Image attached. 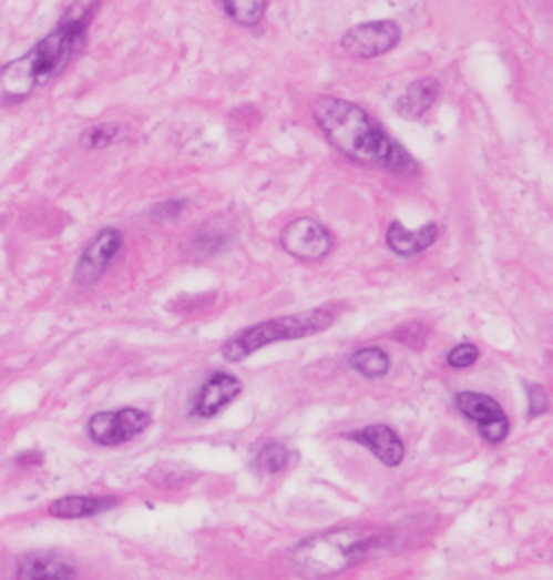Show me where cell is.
<instances>
[{
    "instance_id": "8fae6325",
    "label": "cell",
    "mask_w": 553,
    "mask_h": 580,
    "mask_svg": "<svg viewBox=\"0 0 553 580\" xmlns=\"http://www.w3.org/2000/svg\"><path fill=\"white\" fill-rule=\"evenodd\" d=\"M437 238H439V227L432 221L419 230H408L401 221H391L385 232V243L389 251L406 260L430 251V247L437 243Z\"/></svg>"
},
{
    "instance_id": "cb8c5ba5",
    "label": "cell",
    "mask_w": 553,
    "mask_h": 580,
    "mask_svg": "<svg viewBox=\"0 0 553 580\" xmlns=\"http://www.w3.org/2000/svg\"><path fill=\"white\" fill-rule=\"evenodd\" d=\"M185 210V201H167V203H157L151 212L153 221H172Z\"/></svg>"
},
{
    "instance_id": "4fadbf2b",
    "label": "cell",
    "mask_w": 553,
    "mask_h": 580,
    "mask_svg": "<svg viewBox=\"0 0 553 580\" xmlns=\"http://www.w3.org/2000/svg\"><path fill=\"white\" fill-rule=\"evenodd\" d=\"M117 507V497L109 495H65L48 507V513L57 520H84L102 516Z\"/></svg>"
},
{
    "instance_id": "ba28073f",
    "label": "cell",
    "mask_w": 553,
    "mask_h": 580,
    "mask_svg": "<svg viewBox=\"0 0 553 580\" xmlns=\"http://www.w3.org/2000/svg\"><path fill=\"white\" fill-rule=\"evenodd\" d=\"M122 245H124V234L120 230H115V227L100 230L74 264V271H72L74 282L79 286L98 284L104 277V273L109 271V266L113 264V260L120 255Z\"/></svg>"
},
{
    "instance_id": "ac0fdd59",
    "label": "cell",
    "mask_w": 553,
    "mask_h": 580,
    "mask_svg": "<svg viewBox=\"0 0 553 580\" xmlns=\"http://www.w3.org/2000/svg\"><path fill=\"white\" fill-rule=\"evenodd\" d=\"M223 12L229 21L242 28H257L266 17L268 3L266 0H223Z\"/></svg>"
},
{
    "instance_id": "9c48e42d",
    "label": "cell",
    "mask_w": 553,
    "mask_h": 580,
    "mask_svg": "<svg viewBox=\"0 0 553 580\" xmlns=\"http://www.w3.org/2000/svg\"><path fill=\"white\" fill-rule=\"evenodd\" d=\"M401 26L397 21H369V23H360L354 26L351 30L345 32L340 45L349 57L356 59H373L380 54L391 52L401 43Z\"/></svg>"
},
{
    "instance_id": "30bf717a",
    "label": "cell",
    "mask_w": 553,
    "mask_h": 580,
    "mask_svg": "<svg viewBox=\"0 0 553 580\" xmlns=\"http://www.w3.org/2000/svg\"><path fill=\"white\" fill-rule=\"evenodd\" d=\"M242 389L244 385L239 378L225 372H216L198 389L192 405V414L198 419H212L223 407H227L236 396H239Z\"/></svg>"
},
{
    "instance_id": "7c38bea8",
    "label": "cell",
    "mask_w": 553,
    "mask_h": 580,
    "mask_svg": "<svg viewBox=\"0 0 553 580\" xmlns=\"http://www.w3.org/2000/svg\"><path fill=\"white\" fill-rule=\"evenodd\" d=\"M349 439L360 444V446H365V448H369L371 455L380 464H385L389 468L399 466L403 461V457H406V444L399 437V433L391 430L389 426H382V424L356 430V433L349 435Z\"/></svg>"
},
{
    "instance_id": "603a6c76",
    "label": "cell",
    "mask_w": 553,
    "mask_h": 580,
    "mask_svg": "<svg viewBox=\"0 0 553 580\" xmlns=\"http://www.w3.org/2000/svg\"><path fill=\"white\" fill-rule=\"evenodd\" d=\"M526 396H529V419L542 417V414L549 409V394L542 385L537 383H524Z\"/></svg>"
},
{
    "instance_id": "5b68a950",
    "label": "cell",
    "mask_w": 553,
    "mask_h": 580,
    "mask_svg": "<svg viewBox=\"0 0 553 580\" xmlns=\"http://www.w3.org/2000/svg\"><path fill=\"white\" fill-rule=\"evenodd\" d=\"M151 426V414L140 407L98 411L86 424V435L95 446L113 448L140 437Z\"/></svg>"
},
{
    "instance_id": "7a4b0ae2",
    "label": "cell",
    "mask_w": 553,
    "mask_h": 580,
    "mask_svg": "<svg viewBox=\"0 0 553 580\" xmlns=\"http://www.w3.org/2000/svg\"><path fill=\"white\" fill-rule=\"evenodd\" d=\"M100 3H72L57 28L34 43L23 57L0 70V95L8 102H23L37 89L63 74L74 54L86 43L89 28L100 12Z\"/></svg>"
},
{
    "instance_id": "e0dca14e",
    "label": "cell",
    "mask_w": 553,
    "mask_h": 580,
    "mask_svg": "<svg viewBox=\"0 0 553 580\" xmlns=\"http://www.w3.org/2000/svg\"><path fill=\"white\" fill-rule=\"evenodd\" d=\"M198 470H194L192 466L187 464H181V461H165V464H157L153 466V470L149 472V479L161 486V488H183V486H190L192 481L198 479Z\"/></svg>"
},
{
    "instance_id": "277c9868",
    "label": "cell",
    "mask_w": 553,
    "mask_h": 580,
    "mask_svg": "<svg viewBox=\"0 0 553 580\" xmlns=\"http://www.w3.org/2000/svg\"><path fill=\"white\" fill-rule=\"evenodd\" d=\"M331 324H334V313L329 308H310V311H299L293 315L266 319L244 328L242 334L232 336L221 347V356L227 363H242L268 345L318 336Z\"/></svg>"
},
{
    "instance_id": "52a82bcc",
    "label": "cell",
    "mask_w": 553,
    "mask_h": 580,
    "mask_svg": "<svg viewBox=\"0 0 553 580\" xmlns=\"http://www.w3.org/2000/svg\"><path fill=\"white\" fill-rule=\"evenodd\" d=\"M279 243L297 262H320L334 251V234L320 221L299 216L281 230Z\"/></svg>"
},
{
    "instance_id": "3957f363",
    "label": "cell",
    "mask_w": 553,
    "mask_h": 580,
    "mask_svg": "<svg viewBox=\"0 0 553 580\" xmlns=\"http://www.w3.org/2000/svg\"><path fill=\"white\" fill-rule=\"evenodd\" d=\"M385 542L382 533L367 527L331 529L297 542L288 553V562L306 580H327L349 571Z\"/></svg>"
},
{
    "instance_id": "d4e9b609",
    "label": "cell",
    "mask_w": 553,
    "mask_h": 580,
    "mask_svg": "<svg viewBox=\"0 0 553 580\" xmlns=\"http://www.w3.org/2000/svg\"><path fill=\"white\" fill-rule=\"evenodd\" d=\"M17 461H19V464H41L43 457H41L39 452H25V455H19Z\"/></svg>"
},
{
    "instance_id": "ffe728a7",
    "label": "cell",
    "mask_w": 553,
    "mask_h": 580,
    "mask_svg": "<svg viewBox=\"0 0 553 580\" xmlns=\"http://www.w3.org/2000/svg\"><path fill=\"white\" fill-rule=\"evenodd\" d=\"M124 135V126L117 124V122H106V124H98V126H91L82 133V146L86 149H104L113 142H117L120 138Z\"/></svg>"
},
{
    "instance_id": "6da1fadb",
    "label": "cell",
    "mask_w": 553,
    "mask_h": 580,
    "mask_svg": "<svg viewBox=\"0 0 553 580\" xmlns=\"http://www.w3.org/2000/svg\"><path fill=\"white\" fill-rule=\"evenodd\" d=\"M313 118L331 146L362 167L385 170L397 176L419 174V162L410 151L393 140L362 106L342 98L320 95L313 104Z\"/></svg>"
},
{
    "instance_id": "d6986e66",
    "label": "cell",
    "mask_w": 553,
    "mask_h": 580,
    "mask_svg": "<svg viewBox=\"0 0 553 580\" xmlns=\"http://www.w3.org/2000/svg\"><path fill=\"white\" fill-rule=\"evenodd\" d=\"M290 464V450L284 444L270 441L255 455V470L259 475H277Z\"/></svg>"
},
{
    "instance_id": "5bb4252c",
    "label": "cell",
    "mask_w": 553,
    "mask_h": 580,
    "mask_svg": "<svg viewBox=\"0 0 553 580\" xmlns=\"http://www.w3.org/2000/svg\"><path fill=\"white\" fill-rule=\"evenodd\" d=\"M74 564L50 551L30 553L17 567V580H74Z\"/></svg>"
},
{
    "instance_id": "2e32d148",
    "label": "cell",
    "mask_w": 553,
    "mask_h": 580,
    "mask_svg": "<svg viewBox=\"0 0 553 580\" xmlns=\"http://www.w3.org/2000/svg\"><path fill=\"white\" fill-rule=\"evenodd\" d=\"M349 367L367 380H378L389 374L391 360L380 347H362L349 356Z\"/></svg>"
},
{
    "instance_id": "8992f818",
    "label": "cell",
    "mask_w": 553,
    "mask_h": 580,
    "mask_svg": "<svg viewBox=\"0 0 553 580\" xmlns=\"http://www.w3.org/2000/svg\"><path fill=\"white\" fill-rule=\"evenodd\" d=\"M454 407L468 421L478 426V433L487 444L498 446L509 437V417L493 396L480 391H459L454 394Z\"/></svg>"
},
{
    "instance_id": "44dd1931",
    "label": "cell",
    "mask_w": 553,
    "mask_h": 580,
    "mask_svg": "<svg viewBox=\"0 0 553 580\" xmlns=\"http://www.w3.org/2000/svg\"><path fill=\"white\" fill-rule=\"evenodd\" d=\"M428 336H430V326L426 322H410L401 328H397V334H393V338H397L399 343H403L406 347H410L412 352H421L428 343Z\"/></svg>"
},
{
    "instance_id": "7402d4cb",
    "label": "cell",
    "mask_w": 553,
    "mask_h": 580,
    "mask_svg": "<svg viewBox=\"0 0 553 580\" xmlns=\"http://www.w3.org/2000/svg\"><path fill=\"white\" fill-rule=\"evenodd\" d=\"M478 360H480V349H478V345H472V343H461V345L452 347L446 356V363L452 369H468V367L475 365Z\"/></svg>"
},
{
    "instance_id": "9a60e30c",
    "label": "cell",
    "mask_w": 553,
    "mask_h": 580,
    "mask_svg": "<svg viewBox=\"0 0 553 580\" xmlns=\"http://www.w3.org/2000/svg\"><path fill=\"white\" fill-rule=\"evenodd\" d=\"M441 84L437 77H421L406 89V93L397 102V111L403 120L423 118L439 100Z\"/></svg>"
}]
</instances>
